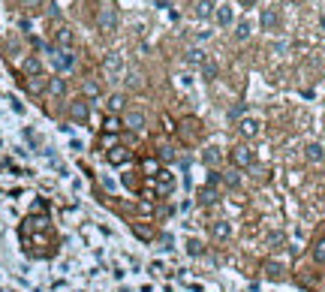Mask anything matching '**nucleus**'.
Returning <instances> with one entry per match:
<instances>
[{
    "label": "nucleus",
    "instance_id": "c756f323",
    "mask_svg": "<svg viewBox=\"0 0 325 292\" xmlns=\"http://www.w3.org/2000/svg\"><path fill=\"white\" fill-rule=\"evenodd\" d=\"M24 70H27L30 76H40V60H36V58H27V63H24Z\"/></svg>",
    "mask_w": 325,
    "mask_h": 292
},
{
    "label": "nucleus",
    "instance_id": "5701e85b",
    "mask_svg": "<svg viewBox=\"0 0 325 292\" xmlns=\"http://www.w3.org/2000/svg\"><path fill=\"white\" fill-rule=\"evenodd\" d=\"M105 133H118V130H123V124H121V117H115V115H108L105 117V127H102Z\"/></svg>",
    "mask_w": 325,
    "mask_h": 292
},
{
    "label": "nucleus",
    "instance_id": "ddd939ff",
    "mask_svg": "<svg viewBox=\"0 0 325 292\" xmlns=\"http://www.w3.org/2000/svg\"><path fill=\"white\" fill-rule=\"evenodd\" d=\"M184 60L193 63V66H196V63H205V51L199 48V45H190V48L184 51Z\"/></svg>",
    "mask_w": 325,
    "mask_h": 292
},
{
    "label": "nucleus",
    "instance_id": "cd10ccee",
    "mask_svg": "<svg viewBox=\"0 0 325 292\" xmlns=\"http://www.w3.org/2000/svg\"><path fill=\"white\" fill-rule=\"evenodd\" d=\"M220 163V154H217V148H208L205 151V166H217Z\"/></svg>",
    "mask_w": 325,
    "mask_h": 292
},
{
    "label": "nucleus",
    "instance_id": "412c9836",
    "mask_svg": "<svg viewBox=\"0 0 325 292\" xmlns=\"http://www.w3.org/2000/svg\"><path fill=\"white\" fill-rule=\"evenodd\" d=\"M199 202H202V205H214V202H217V190H214V187L199 190Z\"/></svg>",
    "mask_w": 325,
    "mask_h": 292
},
{
    "label": "nucleus",
    "instance_id": "393cba45",
    "mask_svg": "<svg viewBox=\"0 0 325 292\" xmlns=\"http://www.w3.org/2000/svg\"><path fill=\"white\" fill-rule=\"evenodd\" d=\"M202 76H205L208 81H214V78H217V63H211V60H205V63H202Z\"/></svg>",
    "mask_w": 325,
    "mask_h": 292
},
{
    "label": "nucleus",
    "instance_id": "a878e982",
    "mask_svg": "<svg viewBox=\"0 0 325 292\" xmlns=\"http://www.w3.org/2000/svg\"><path fill=\"white\" fill-rule=\"evenodd\" d=\"M202 250H205L202 241H196V238H190V241H187V253H190V256H202Z\"/></svg>",
    "mask_w": 325,
    "mask_h": 292
},
{
    "label": "nucleus",
    "instance_id": "2f4dec72",
    "mask_svg": "<svg viewBox=\"0 0 325 292\" xmlns=\"http://www.w3.org/2000/svg\"><path fill=\"white\" fill-rule=\"evenodd\" d=\"M126 84H130V88H144V81H142L139 73H130V76H126Z\"/></svg>",
    "mask_w": 325,
    "mask_h": 292
},
{
    "label": "nucleus",
    "instance_id": "f03ea898",
    "mask_svg": "<svg viewBox=\"0 0 325 292\" xmlns=\"http://www.w3.org/2000/svg\"><path fill=\"white\" fill-rule=\"evenodd\" d=\"M229 163H232L235 169H250V166H253V148H250V145H235V148L229 151Z\"/></svg>",
    "mask_w": 325,
    "mask_h": 292
},
{
    "label": "nucleus",
    "instance_id": "f8f14e48",
    "mask_svg": "<svg viewBox=\"0 0 325 292\" xmlns=\"http://www.w3.org/2000/svg\"><path fill=\"white\" fill-rule=\"evenodd\" d=\"M123 106H126V97L123 94H112L105 99V109H108V115H118V112H123Z\"/></svg>",
    "mask_w": 325,
    "mask_h": 292
},
{
    "label": "nucleus",
    "instance_id": "e433bc0d",
    "mask_svg": "<svg viewBox=\"0 0 325 292\" xmlns=\"http://www.w3.org/2000/svg\"><path fill=\"white\" fill-rule=\"evenodd\" d=\"M319 21H322V27H325V15H322V19H319Z\"/></svg>",
    "mask_w": 325,
    "mask_h": 292
},
{
    "label": "nucleus",
    "instance_id": "7c9ffc66",
    "mask_svg": "<svg viewBox=\"0 0 325 292\" xmlns=\"http://www.w3.org/2000/svg\"><path fill=\"white\" fill-rule=\"evenodd\" d=\"M265 271H268V277H280V274H283V268L277 262H265Z\"/></svg>",
    "mask_w": 325,
    "mask_h": 292
},
{
    "label": "nucleus",
    "instance_id": "f704fd0d",
    "mask_svg": "<svg viewBox=\"0 0 325 292\" xmlns=\"http://www.w3.org/2000/svg\"><path fill=\"white\" fill-rule=\"evenodd\" d=\"M40 3H42V0H27V6H30V9H40Z\"/></svg>",
    "mask_w": 325,
    "mask_h": 292
},
{
    "label": "nucleus",
    "instance_id": "a211bd4d",
    "mask_svg": "<svg viewBox=\"0 0 325 292\" xmlns=\"http://www.w3.org/2000/svg\"><path fill=\"white\" fill-rule=\"evenodd\" d=\"M313 262L325 265V235H322V238H319V241L313 244Z\"/></svg>",
    "mask_w": 325,
    "mask_h": 292
},
{
    "label": "nucleus",
    "instance_id": "1a4fd4ad",
    "mask_svg": "<svg viewBox=\"0 0 325 292\" xmlns=\"http://www.w3.org/2000/svg\"><path fill=\"white\" fill-rule=\"evenodd\" d=\"M211 238H214V241H229V238H232V223H226V220H214L211 223Z\"/></svg>",
    "mask_w": 325,
    "mask_h": 292
},
{
    "label": "nucleus",
    "instance_id": "20e7f679",
    "mask_svg": "<svg viewBox=\"0 0 325 292\" xmlns=\"http://www.w3.org/2000/svg\"><path fill=\"white\" fill-rule=\"evenodd\" d=\"M181 139H184L187 145H196L199 142V136H202V124L196 121V117H187V121H181Z\"/></svg>",
    "mask_w": 325,
    "mask_h": 292
},
{
    "label": "nucleus",
    "instance_id": "dca6fc26",
    "mask_svg": "<svg viewBox=\"0 0 325 292\" xmlns=\"http://www.w3.org/2000/svg\"><path fill=\"white\" fill-rule=\"evenodd\" d=\"M76 42V37H72V30L69 27H58V45H63L66 51H69V45Z\"/></svg>",
    "mask_w": 325,
    "mask_h": 292
},
{
    "label": "nucleus",
    "instance_id": "473e14b6",
    "mask_svg": "<svg viewBox=\"0 0 325 292\" xmlns=\"http://www.w3.org/2000/svg\"><path fill=\"white\" fill-rule=\"evenodd\" d=\"M268 241H271V244H283V232H271Z\"/></svg>",
    "mask_w": 325,
    "mask_h": 292
},
{
    "label": "nucleus",
    "instance_id": "423d86ee",
    "mask_svg": "<svg viewBox=\"0 0 325 292\" xmlns=\"http://www.w3.org/2000/svg\"><path fill=\"white\" fill-rule=\"evenodd\" d=\"M154 187H157V193H172V187H175V178H172V172L169 169H160L154 172Z\"/></svg>",
    "mask_w": 325,
    "mask_h": 292
},
{
    "label": "nucleus",
    "instance_id": "6ab92c4d",
    "mask_svg": "<svg viewBox=\"0 0 325 292\" xmlns=\"http://www.w3.org/2000/svg\"><path fill=\"white\" fill-rule=\"evenodd\" d=\"M217 24H223V27L232 24V6H220V9H217Z\"/></svg>",
    "mask_w": 325,
    "mask_h": 292
},
{
    "label": "nucleus",
    "instance_id": "39448f33",
    "mask_svg": "<svg viewBox=\"0 0 325 292\" xmlns=\"http://www.w3.org/2000/svg\"><path fill=\"white\" fill-rule=\"evenodd\" d=\"M121 124L126 127V130H144V112L142 109H126L123 112V117H121Z\"/></svg>",
    "mask_w": 325,
    "mask_h": 292
},
{
    "label": "nucleus",
    "instance_id": "9b49d317",
    "mask_svg": "<svg viewBox=\"0 0 325 292\" xmlns=\"http://www.w3.org/2000/svg\"><path fill=\"white\" fill-rule=\"evenodd\" d=\"M105 157H108V163H112V166H121V163H126V160H130L133 154L126 151V148H121V145H115V148H108V154H105Z\"/></svg>",
    "mask_w": 325,
    "mask_h": 292
},
{
    "label": "nucleus",
    "instance_id": "4468645a",
    "mask_svg": "<svg viewBox=\"0 0 325 292\" xmlns=\"http://www.w3.org/2000/svg\"><path fill=\"white\" fill-rule=\"evenodd\" d=\"M304 157L310 160V163H322V160H325V148H322V145H307V148H304Z\"/></svg>",
    "mask_w": 325,
    "mask_h": 292
},
{
    "label": "nucleus",
    "instance_id": "72a5a7b5",
    "mask_svg": "<svg viewBox=\"0 0 325 292\" xmlns=\"http://www.w3.org/2000/svg\"><path fill=\"white\" fill-rule=\"evenodd\" d=\"M226 184H229V187H238L241 178H238V175H226Z\"/></svg>",
    "mask_w": 325,
    "mask_h": 292
},
{
    "label": "nucleus",
    "instance_id": "b1692460",
    "mask_svg": "<svg viewBox=\"0 0 325 292\" xmlns=\"http://www.w3.org/2000/svg\"><path fill=\"white\" fill-rule=\"evenodd\" d=\"M84 94L94 99V97H100V81H94V78H87L84 81Z\"/></svg>",
    "mask_w": 325,
    "mask_h": 292
},
{
    "label": "nucleus",
    "instance_id": "c9c22d12",
    "mask_svg": "<svg viewBox=\"0 0 325 292\" xmlns=\"http://www.w3.org/2000/svg\"><path fill=\"white\" fill-rule=\"evenodd\" d=\"M238 3H241V6H253V3H256V0H238Z\"/></svg>",
    "mask_w": 325,
    "mask_h": 292
},
{
    "label": "nucleus",
    "instance_id": "6e6552de",
    "mask_svg": "<svg viewBox=\"0 0 325 292\" xmlns=\"http://www.w3.org/2000/svg\"><path fill=\"white\" fill-rule=\"evenodd\" d=\"M51 60H54V70H63V73L72 70V63H76V58H72L66 48H54L51 51Z\"/></svg>",
    "mask_w": 325,
    "mask_h": 292
},
{
    "label": "nucleus",
    "instance_id": "c85d7f7f",
    "mask_svg": "<svg viewBox=\"0 0 325 292\" xmlns=\"http://www.w3.org/2000/svg\"><path fill=\"white\" fill-rule=\"evenodd\" d=\"M247 37H250V21H241L235 30V39H247Z\"/></svg>",
    "mask_w": 325,
    "mask_h": 292
},
{
    "label": "nucleus",
    "instance_id": "0eeeda50",
    "mask_svg": "<svg viewBox=\"0 0 325 292\" xmlns=\"http://www.w3.org/2000/svg\"><path fill=\"white\" fill-rule=\"evenodd\" d=\"M259 130H262L259 117H238V133L244 136V139H256Z\"/></svg>",
    "mask_w": 325,
    "mask_h": 292
},
{
    "label": "nucleus",
    "instance_id": "aec40b11",
    "mask_svg": "<svg viewBox=\"0 0 325 292\" xmlns=\"http://www.w3.org/2000/svg\"><path fill=\"white\" fill-rule=\"evenodd\" d=\"M27 88H30V94H42L48 84H45V78H42V76H33V78L27 81Z\"/></svg>",
    "mask_w": 325,
    "mask_h": 292
},
{
    "label": "nucleus",
    "instance_id": "bb28decb",
    "mask_svg": "<svg viewBox=\"0 0 325 292\" xmlns=\"http://www.w3.org/2000/svg\"><path fill=\"white\" fill-rule=\"evenodd\" d=\"M160 157H162V163H172L178 154H175V148H172V145H162V148H160Z\"/></svg>",
    "mask_w": 325,
    "mask_h": 292
},
{
    "label": "nucleus",
    "instance_id": "7ed1b4c3",
    "mask_svg": "<svg viewBox=\"0 0 325 292\" xmlns=\"http://www.w3.org/2000/svg\"><path fill=\"white\" fill-rule=\"evenodd\" d=\"M97 27H100L102 33H112V30L118 27V12H115L112 3H105V6L100 9V15H97Z\"/></svg>",
    "mask_w": 325,
    "mask_h": 292
},
{
    "label": "nucleus",
    "instance_id": "9d476101",
    "mask_svg": "<svg viewBox=\"0 0 325 292\" xmlns=\"http://www.w3.org/2000/svg\"><path fill=\"white\" fill-rule=\"evenodd\" d=\"M69 117H72V121H79V124H84L87 117H90V106H87V99H76V102H69Z\"/></svg>",
    "mask_w": 325,
    "mask_h": 292
},
{
    "label": "nucleus",
    "instance_id": "2eb2a0df",
    "mask_svg": "<svg viewBox=\"0 0 325 292\" xmlns=\"http://www.w3.org/2000/svg\"><path fill=\"white\" fill-rule=\"evenodd\" d=\"M193 12L199 15V19H208V15L214 12V0H196V3H193Z\"/></svg>",
    "mask_w": 325,
    "mask_h": 292
},
{
    "label": "nucleus",
    "instance_id": "4be33fe9",
    "mask_svg": "<svg viewBox=\"0 0 325 292\" xmlns=\"http://www.w3.org/2000/svg\"><path fill=\"white\" fill-rule=\"evenodd\" d=\"M48 91H51L54 97H61V94L66 91V81H63V78H48Z\"/></svg>",
    "mask_w": 325,
    "mask_h": 292
},
{
    "label": "nucleus",
    "instance_id": "f257e3e1",
    "mask_svg": "<svg viewBox=\"0 0 325 292\" xmlns=\"http://www.w3.org/2000/svg\"><path fill=\"white\" fill-rule=\"evenodd\" d=\"M102 73L112 78V81H121L123 76H126V66H123V58L118 55V51H112V55H105V60H102Z\"/></svg>",
    "mask_w": 325,
    "mask_h": 292
},
{
    "label": "nucleus",
    "instance_id": "f3484780",
    "mask_svg": "<svg viewBox=\"0 0 325 292\" xmlns=\"http://www.w3.org/2000/svg\"><path fill=\"white\" fill-rule=\"evenodd\" d=\"M262 27L265 30H274L277 27V9H265L262 12Z\"/></svg>",
    "mask_w": 325,
    "mask_h": 292
}]
</instances>
